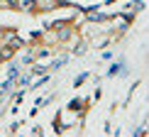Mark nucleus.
Segmentation results:
<instances>
[{
    "label": "nucleus",
    "instance_id": "f257e3e1",
    "mask_svg": "<svg viewBox=\"0 0 149 137\" xmlns=\"http://www.w3.org/2000/svg\"><path fill=\"white\" fill-rule=\"evenodd\" d=\"M12 57V47H3L0 49V59H10Z\"/></svg>",
    "mask_w": 149,
    "mask_h": 137
},
{
    "label": "nucleus",
    "instance_id": "f03ea898",
    "mask_svg": "<svg viewBox=\"0 0 149 137\" xmlns=\"http://www.w3.org/2000/svg\"><path fill=\"white\" fill-rule=\"evenodd\" d=\"M8 44H10V47H22V39H20V37H10Z\"/></svg>",
    "mask_w": 149,
    "mask_h": 137
}]
</instances>
